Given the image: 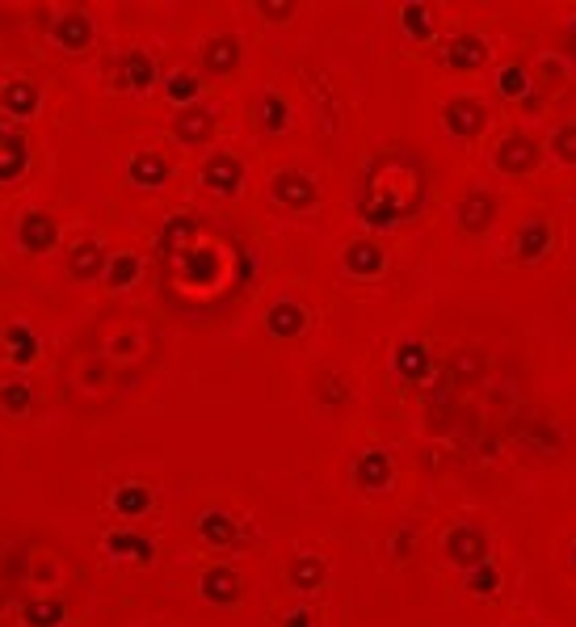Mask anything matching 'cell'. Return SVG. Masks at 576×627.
<instances>
[{
	"mask_svg": "<svg viewBox=\"0 0 576 627\" xmlns=\"http://www.w3.org/2000/svg\"><path fill=\"white\" fill-rule=\"evenodd\" d=\"M492 215H497V207H492V198L480 194V190H471L463 198V207H459V219H463V228L467 232H484L492 224Z\"/></svg>",
	"mask_w": 576,
	"mask_h": 627,
	"instance_id": "cell-25",
	"label": "cell"
},
{
	"mask_svg": "<svg viewBox=\"0 0 576 627\" xmlns=\"http://www.w3.org/2000/svg\"><path fill=\"white\" fill-rule=\"evenodd\" d=\"M0 110L9 118H30L38 110V85L34 80H22V76L5 80V85H0Z\"/></svg>",
	"mask_w": 576,
	"mask_h": 627,
	"instance_id": "cell-15",
	"label": "cell"
},
{
	"mask_svg": "<svg viewBox=\"0 0 576 627\" xmlns=\"http://www.w3.org/2000/svg\"><path fill=\"white\" fill-rule=\"evenodd\" d=\"M127 173H131V181L135 186H143V190H156V186H164L169 181V160H164L160 152H135L131 156V165H127Z\"/></svg>",
	"mask_w": 576,
	"mask_h": 627,
	"instance_id": "cell-17",
	"label": "cell"
},
{
	"mask_svg": "<svg viewBox=\"0 0 576 627\" xmlns=\"http://www.w3.org/2000/svg\"><path fill=\"white\" fill-rule=\"evenodd\" d=\"M274 198L286 202V207L303 211V207H312V202H316V181L307 177L303 169H282L274 177Z\"/></svg>",
	"mask_w": 576,
	"mask_h": 627,
	"instance_id": "cell-8",
	"label": "cell"
},
{
	"mask_svg": "<svg viewBox=\"0 0 576 627\" xmlns=\"http://www.w3.org/2000/svg\"><path fill=\"white\" fill-rule=\"evenodd\" d=\"M110 257H114V253H106V245H97V240H80V245H72V253H68V274H72L76 282L106 278Z\"/></svg>",
	"mask_w": 576,
	"mask_h": 627,
	"instance_id": "cell-4",
	"label": "cell"
},
{
	"mask_svg": "<svg viewBox=\"0 0 576 627\" xmlns=\"http://www.w3.org/2000/svg\"><path fill=\"white\" fill-rule=\"evenodd\" d=\"M30 404H34V388L26 379L0 383V409H5V413H30Z\"/></svg>",
	"mask_w": 576,
	"mask_h": 627,
	"instance_id": "cell-32",
	"label": "cell"
},
{
	"mask_svg": "<svg viewBox=\"0 0 576 627\" xmlns=\"http://www.w3.org/2000/svg\"><path fill=\"white\" fill-rule=\"evenodd\" d=\"M135 278H139V257L135 253H114L110 257V270H106L110 287H131Z\"/></svg>",
	"mask_w": 576,
	"mask_h": 627,
	"instance_id": "cell-35",
	"label": "cell"
},
{
	"mask_svg": "<svg viewBox=\"0 0 576 627\" xmlns=\"http://www.w3.org/2000/svg\"><path fill=\"white\" fill-rule=\"evenodd\" d=\"M291 581L299 585V590H316V585H324V564L316 556H299L291 564Z\"/></svg>",
	"mask_w": 576,
	"mask_h": 627,
	"instance_id": "cell-36",
	"label": "cell"
},
{
	"mask_svg": "<svg viewBox=\"0 0 576 627\" xmlns=\"http://www.w3.org/2000/svg\"><path fill=\"white\" fill-rule=\"evenodd\" d=\"M164 93H169V101H181V110L185 106H198L202 76L198 72H169V76H164Z\"/></svg>",
	"mask_w": 576,
	"mask_h": 627,
	"instance_id": "cell-28",
	"label": "cell"
},
{
	"mask_svg": "<svg viewBox=\"0 0 576 627\" xmlns=\"http://www.w3.org/2000/svg\"><path fill=\"white\" fill-rule=\"evenodd\" d=\"M17 236H22L26 253H51L59 245V219L51 211H26L22 224H17Z\"/></svg>",
	"mask_w": 576,
	"mask_h": 627,
	"instance_id": "cell-3",
	"label": "cell"
},
{
	"mask_svg": "<svg viewBox=\"0 0 576 627\" xmlns=\"http://www.w3.org/2000/svg\"><path fill=\"white\" fill-rule=\"evenodd\" d=\"M396 371L404 379H413V383L434 371V358H429L425 341H400V346H396Z\"/></svg>",
	"mask_w": 576,
	"mask_h": 627,
	"instance_id": "cell-23",
	"label": "cell"
},
{
	"mask_svg": "<svg viewBox=\"0 0 576 627\" xmlns=\"http://www.w3.org/2000/svg\"><path fill=\"white\" fill-rule=\"evenodd\" d=\"M110 72L118 80V89H131V93L152 89L156 80H160V68H156V59L148 51H122V55H114Z\"/></svg>",
	"mask_w": 576,
	"mask_h": 627,
	"instance_id": "cell-1",
	"label": "cell"
},
{
	"mask_svg": "<svg viewBox=\"0 0 576 627\" xmlns=\"http://www.w3.org/2000/svg\"><path fill=\"white\" fill-rule=\"evenodd\" d=\"M190 236H198V219L194 215H173L169 224L160 228V257H173L177 245H185Z\"/></svg>",
	"mask_w": 576,
	"mask_h": 627,
	"instance_id": "cell-27",
	"label": "cell"
},
{
	"mask_svg": "<svg viewBox=\"0 0 576 627\" xmlns=\"http://www.w3.org/2000/svg\"><path fill=\"white\" fill-rule=\"evenodd\" d=\"M240 55H244V47L236 34H215V38H207V47H202V68L211 76H228L240 68Z\"/></svg>",
	"mask_w": 576,
	"mask_h": 627,
	"instance_id": "cell-6",
	"label": "cell"
},
{
	"mask_svg": "<svg viewBox=\"0 0 576 627\" xmlns=\"http://www.w3.org/2000/svg\"><path fill=\"white\" fill-rule=\"evenodd\" d=\"M173 135L181 139V144H207V139L215 135V114L202 106H185L181 114H177V123H173Z\"/></svg>",
	"mask_w": 576,
	"mask_h": 627,
	"instance_id": "cell-13",
	"label": "cell"
},
{
	"mask_svg": "<svg viewBox=\"0 0 576 627\" xmlns=\"http://www.w3.org/2000/svg\"><path fill=\"white\" fill-rule=\"evenodd\" d=\"M354 480L362 489H383L387 480H392V455L387 451H362L354 459Z\"/></svg>",
	"mask_w": 576,
	"mask_h": 627,
	"instance_id": "cell-19",
	"label": "cell"
},
{
	"mask_svg": "<svg viewBox=\"0 0 576 627\" xmlns=\"http://www.w3.org/2000/svg\"><path fill=\"white\" fill-rule=\"evenodd\" d=\"M467 590L480 594V598H492V594L501 590V569H497L492 560L476 564V569H467Z\"/></svg>",
	"mask_w": 576,
	"mask_h": 627,
	"instance_id": "cell-33",
	"label": "cell"
},
{
	"mask_svg": "<svg viewBox=\"0 0 576 627\" xmlns=\"http://www.w3.org/2000/svg\"><path fill=\"white\" fill-rule=\"evenodd\" d=\"M240 590H244V581L228 564H215V569H207V577H202V598L215 606H232L240 598Z\"/></svg>",
	"mask_w": 576,
	"mask_h": 627,
	"instance_id": "cell-14",
	"label": "cell"
},
{
	"mask_svg": "<svg viewBox=\"0 0 576 627\" xmlns=\"http://www.w3.org/2000/svg\"><path fill=\"white\" fill-rule=\"evenodd\" d=\"M400 22L408 26V34H413V38H429V34H434V30H429V9L425 5H408L400 13Z\"/></svg>",
	"mask_w": 576,
	"mask_h": 627,
	"instance_id": "cell-38",
	"label": "cell"
},
{
	"mask_svg": "<svg viewBox=\"0 0 576 627\" xmlns=\"http://www.w3.org/2000/svg\"><path fill=\"white\" fill-rule=\"evenodd\" d=\"M497 89H501L505 97H522V93H526V68H522V64H509V68H501V76H497Z\"/></svg>",
	"mask_w": 576,
	"mask_h": 627,
	"instance_id": "cell-37",
	"label": "cell"
},
{
	"mask_svg": "<svg viewBox=\"0 0 576 627\" xmlns=\"http://www.w3.org/2000/svg\"><path fill=\"white\" fill-rule=\"evenodd\" d=\"M345 266L354 270V274H379L383 270V245L379 240H349V249H345Z\"/></svg>",
	"mask_w": 576,
	"mask_h": 627,
	"instance_id": "cell-24",
	"label": "cell"
},
{
	"mask_svg": "<svg viewBox=\"0 0 576 627\" xmlns=\"http://www.w3.org/2000/svg\"><path fill=\"white\" fill-rule=\"evenodd\" d=\"M484 59H488L484 38H476V34H455V38H450V47H446V64L455 68V72H471V68H480Z\"/></svg>",
	"mask_w": 576,
	"mask_h": 627,
	"instance_id": "cell-18",
	"label": "cell"
},
{
	"mask_svg": "<svg viewBox=\"0 0 576 627\" xmlns=\"http://www.w3.org/2000/svg\"><path fill=\"white\" fill-rule=\"evenodd\" d=\"M30 165V144L17 127H0V181H17Z\"/></svg>",
	"mask_w": 576,
	"mask_h": 627,
	"instance_id": "cell-7",
	"label": "cell"
},
{
	"mask_svg": "<svg viewBox=\"0 0 576 627\" xmlns=\"http://www.w3.org/2000/svg\"><path fill=\"white\" fill-rule=\"evenodd\" d=\"M110 552H114V556H131V560H139V564H143V560H152V552H156V548H152V543L143 539V535L114 531V535H110Z\"/></svg>",
	"mask_w": 576,
	"mask_h": 627,
	"instance_id": "cell-34",
	"label": "cell"
},
{
	"mask_svg": "<svg viewBox=\"0 0 576 627\" xmlns=\"http://www.w3.org/2000/svg\"><path fill=\"white\" fill-rule=\"evenodd\" d=\"M446 556L459 564V569H476V564L488 560V535L480 527H455L446 535Z\"/></svg>",
	"mask_w": 576,
	"mask_h": 627,
	"instance_id": "cell-2",
	"label": "cell"
},
{
	"mask_svg": "<svg viewBox=\"0 0 576 627\" xmlns=\"http://www.w3.org/2000/svg\"><path fill=\"white\" fill-rule=\"evenodd\" d=\"M547 249H551V224H543V219H534V224H526L518 232V257L522 261H539Z\"/></svg>",
	"mask_w": 576,
	"mask_h": 627,
	"instance_id": "cell-26",
	"label": "cell"
},
{
	"mask_svg": "<svg viewBox=\"0 0 576 627\" xmlns=\"http://www.w3.org/2000/svg\"><path fill=\"white\" fill-rule=\"evenodd\" d=\"M555 152L576 165V123H564L560 131H555Z\"/></svg>",
	"mask_w": 576,
	"mask_h": 627,
	"instance_id": "cell-39",
	"label": "cell"
},
{
	"mask_svg": "<svg viewBox=\"0 0 576 627\" xmlns=\"http://www.w3.org/2000/svg\"><path fill=\"white\" fill-rule=\"evenodd\" d=\"M442 118H446V127L455 131V135L471 139L476 131H484V123H488V110L480 106L476 97H455V101H450V106L442 110Z\"/></svg>",
	"mask_w": 576,
	"mask_h": 627,
	"instance_id": "cell-10",
	"label": "cell"
},
{
	"mask_svg": "<svg viewBox=\"0 0 576 627\" xmlns=\"http://www.w3.org/2000/svg\"><path fill=\"white\" fill-rule=\"evenodd\" d=\"M282 627H312V615H307L303 606H299V611H291V615L282 619Z\"/></svg>",
	"mask_w": 576,
	"mask_h": 627,
	"instance_id": "cell-40",
	"label": "cell"
},
{
	"mask_svg": "<svg viewBox=\"0 0 576 627\" xmlns=\"http://www.w3.org/2000/svg\"><path fill=\"white\" fill-rule=\"evenodd\" d=\"M55 43L68 51H85L93 43V22L85 9H64L55 13Z\"/></svg>",
	"mask_w": 576,
	"mask_h": 627,
	"instance_id": "cell-9",
	"label": "cell"
},
{
	"mask_svg": "<svg viewBox=\"0 0 576 627\" xmlns=\"http://www.w3.org/2000/svg\"><path fill=\"white\" fill-rule=\"evenodd\" d=\"M26 623L30 627H59L68 619V606L64 602H55V598H38V602H26Z\"/></svg>",
	"mask_w": 576,
	"mask_h": 627,
	"instance_id": "cell-30",
	"label": "cell"
},
{
	"mask_svg": "<svg viewBox=\"0 0 576 627\" xmlns=\"http://www.w3.org/2000/svg\"><path fill=\"white\" fill-rule=\"evenodd\" d=\"M148 505H152V493L143 489V484H122V489L114 493V510H118V514H127V518L148 514Z\"/></svg>",
	"mask_w": 576,
	"mask_h": 627,
	"instance_id": "cell-31",
	"label": "cell"
},
{
	"mask_svg": "<svg viewBox=\"0 0 576 627\" xmlns=\"http://www.w3.org/2000/svg\"><path fill=\"white\" fill-rule=\"evenodd\" d=\"M177 274L185 278V282H215L219 278V257H215V249H207V245H185L181 253H177Z\"/></svg>",
	"mask_w": 576,
	"mask_h": 627,
	"instance_id": "cell-12",
	"label": "cell"
},
{
	"mask_svg": "<svg viewBox=\"0 0 576 627\" xmlns=\"http://www.w3.org/2000/svg\"><path fill=\"white\" fill-rule=\"evenodd\" d=\"M358 215L366 219V228H392V224H400L404 207L396 194H362Z\"/></svg>",
	"mask_w": 576,
	"mask_h": 627,
	"instance_id": "cell-16",
	"label": "cell"
},
{
	"mask_svg": "<svg viewBox=\"0 0 576 627\" xmlns=\"http://www.w3.org/2000/svg\"><path fill=\"white\" fill-rule=\"evenodd\" d=\"M0 346H5L13 367H30V362L38 358V337H34L30 325H9L5 333H0Z\"/></svg>",
	"mask_w": 576,
	"mask_h": 627,
	"instance_id": "cell-21",
	"label": "cell"
},
{
	"mask_svg": "<svg viewBox=\"0 0 576 627\" xmlns=\"http://www.w3.org/2000/svg\"><path fill=\"white\" fill-rule=\"evenodd\" d=\"M307 325V312L299 308V303L291 299H278L270 312H265V329H270L274 337H299Z\"/></svg>",
	"mask_w": 576,
	"mask_h": 627,
	"instance_id": "cell-22",
	"label": "cell"
},
{
	"mask_svg": "<svg viewBox=\"0 0 576 627\" xmlns=\"http://www.w3.org/2000/svg\"><path fill=\"white\" fill-rule=\"evenodd\" d=\"M202 181H207L215 194H236V190L244 186V165H240V156H232V152L207 156V165H202Z\"/></svg>",
	"mask_w": 576,
	"mask_h": 627,
	"instance_id": "cell-5",
	"label": "cell"
},
{
	"mask_svg": "<svg viewBox=\"0 0 576 627\" xmlns=\"http://www.w3.org/2000/svg\"><path fill=\"white\" fill-rule=\"evenodd\" d=\"M261 13L265 17H286V13H291V5H261Z\"/></svg>",
	"mask_w": 576,
	"mask_h": 627,
	"instance_id": "cell-41",
	"label": "cell"
},
{
	"mask_svg": "<svg viewBox=\"0 0 576 627\" xmlns=\"http://www.w3.org/2000/svg\"><path fill=\"white\" fill-rule=\"evenodd\" d=\"M257 118H261V131L265 135H278L286 127V118H291V106H286L282 93H265L261 106H257Z\"/></svg>",
	"mask_w": 576,
	"mask_h": 627,
	"instance_id": "cell-29",
	"label": "cell"
},
{
	"mask_svg": "<svg viewBox=\"0 0 576 627\" xmlns=\"http://www.w3.org/2000/svg\"><path fill=\"white\" fill-rule=\"evenodd\" d=\"M534 160H539V144H534L530 135H505L501 139V148H497V165L505 173H530L534 169Z\"/></svg>",
	"mask_w": 576,
	"mask_h": 627,
	"instance_id": "cell-11",
	"label": "cell"
},
{
	"mask_svg": "<svg viewBox=\"0 0 576 627\" xmlns=\"http://www.w3.org/2000/svg\"><path fill=\"white\" fill-rule=\"evenodd\" d=\"M572 564H576V548H572Z\"/></svg>",
	"mask_w": 576,
	"mask_h": 627,
	"instance_id": "cell-42",
	"label": "cell"
},
{
	"mask_svg": "<svg viewBox=\"0 0 576 627\" xmlns=\"http://www.w3.org/2000/svg\"><path fill=\"white\" fill-rule=\"evenodd\" d=\"M198 535L215 543V548H236L240 543V527H236V518L232 514H223V510H207L198 518Z\"/></svg>",
	"mask_w": 576,
	"mask_h": 627,
	"instance_id": "cell-20",
	"label": "cell"
}]
</instances>
